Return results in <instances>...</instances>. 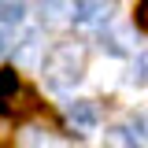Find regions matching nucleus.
<instances>
[{"label": "nucleus", "instance_id": "9d476101", "mask_svg": "<svg viewBox=\"0 0 148 148\" xmlns=\"http://www.w3.org/2000/svg\"><path fill=\"white\" fill-rule=\"evenodd\" d=\"M22 18H26V0H0V22L18 26Z\"/></svg>", "mask_w": 148, "mask_h": 148}, {"label": "nucleus", "instance_id": "39448f33", "mask_svg": "<svg viewBox=\"0 0 148 148\" xmlns=\"http://www.w3.org/2000/svg\"><path fill=\"white\" fill-rule=\"evenodd\" d=\"M41 22L45 26H52V30H63V26H71L74 15H78V0H41Z\"/></svg>", "mask_w": 148, "mask_h": 148}, {"label": "nucleus", "instance_id": "423d86ee", "mask_svg": "<svg viewBox=\"0 0 148 148\" xmlns=\"http://www.w3.org/2000/svg\"><path fill=\"white\" fill-rule=\"evenodd\" d=\"M41 59H45V45H41V34L37 30H30V34L22 37L15 45V67H41Z\"/></svg>", "mask_w": 148, "mask_h": 148}, {"label": "nucleus", "instance_id": "6e6552de", "mask_svg": "<svg viewBox=\"0 0 148 148\" xmlns=\"http://www.w3.org/2000/svg\"><path fill=\"white\" fill-rule=\"evenodd\" d=\"M15 148H52V137H48V130H41V126H26L18 133Z\"/></svg>", "mask_w": 148, "mask_h": 148}, {"label": "nucleus", "instance_id": "7ed1b4c3", "mask_svg": "<svg viewBox=\"0 0 148 148\" xmlns=\"http://www.w3.org/2000/svg\"><path fill=\"white\" fill-rule=\"evenodd\" d=\"M115 18V0H78V15L74 22L85 30H104Z\"/></svg>", "mask_w": 148, "mask_h": 148}, {"label": "nucleus", "instance_id": "20e7f679", "mask_svg": "<svg viewBox=\"0 0 148 148\" xmlns=\"http://www.w3.org/2000/svg\"><path fill=\"white\" fill-rule=\"evenodd\" d=\"M145 141H148L145 119H130V122H122V126L108 130V145L111 148H145Z\"/></svg>", "mask_w": 148, "mask_h": 148}, {"label": "nucleus", "instance_id": "ddd939ff", "mask_svg": "<svg viewBox=\"0 0 148 148\" xmlns=\"http://www.w3.org/2000/svg\"><path fill=\"white\" fill-rule=\"evenodd\" d=\"M137 26H141V30H148V0H141V4H137Z\"/></svg>", "mask_w": 148, "mask_h": 148}, {"label": "nucleus", "instance_id": "9b49d317", "mask_svg": "<svg viewBox=\"0 0 148 148\" xmlns=\"http://www.w3.org/2000/svg\"><path fill=\"white\" fill-rule=\"evenodd\" d=\"M15 89H18L15 71H0V104H4V96H15Z\"/></svg>", "mask_w": 148, "mask_h": 148}, {"label": "nucleus", "instance_id": "1a4fd4ad", "mask_svg": "<svg viewBox=\"0 0 148 148\" xmlns=\"http://www.w3.org/2000/svg\"><path fill=\"white\" fill-rule=\"evenodd\" d=\"M126 82H130V85H137V89H145V85H148V48L133 56V63H130V74H126Z\"/></svg>", "mask_w": 148, "mask_h": 148}, {"label": "nucleus", "instance_id": "f03ea898", "mask_svg": "<svg viewBox=\"0 0 148 148\" xmlns=\"http://www.w3.org/2000/svg\"><path fill=\"white\" fill-rule=\"evenodd\" d=\"M133 45H137V34L126 22H108L100 30V48L108 56H133Z\"/></svg>", "mask_w": 148, "mask_h": 148}, {"label": "nucleus", "instance_id": "0eeeda50", "mask_svg": "<svg viewBox=\"0 0 148 148\" xmlns=\"http://www.w3.org/2000/svg\"><path fill=\"white\" fill-rule=\"evenodd\" d=\"M67 122L78 130H92L100 122V115H96V104L92 100H67Z\"/></svg>", "mask_w": 148, "mask_h": 148}, {"label": "nucleus", "instance_id": "f257e3e1", "mask_svg": "<svg viewBox=\"0 0 148 148\" xmlns=\"http://www.w3.org/2000/svg\"><path fill=\"white\" fill-rule=\"evenodd\" d=\"M41 71L52 89H71L85 78V48L78 41H63L41 59Z\"/></svg>", "mask_w": 148, "mask_h": 148}, {"label": "nucleus", "instance_id": "f8f14e48", "mask_svg": "<svg viewBox=\"0 0 148 148\" xmlns=\"http://www.w3.org/2000/svg\"><path fill=\"white\" fill-rule=\"evenodd\" d=\"M15 45V34H11V22H0V56Z\"/></svg>", "mask_w": 148, "mask_h": 148}]
</instances>
